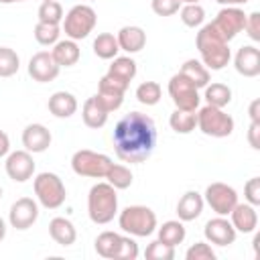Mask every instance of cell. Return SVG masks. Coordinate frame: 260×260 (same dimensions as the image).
Instances as JSON below:
<instances>
[{"mask_svg":"<svg viewBox=\"0 0 260 260\" xmlns=\"http://www.w3.org/2000/svg\"><path fill=\"white\" fill-rule=\"evenodd\" d=\"M154 120L142 112H130L118 120L112 132L116 156L130 165L144 162L156 148Z\"/></svg>","mask_w":260,"mask_h":260,"instance_id":"obj_1","label":"cell"},{"mask_svg":"<svg viewBox=\"0 0 260 260\" xmlns=\"http://www.w3.org/2000/svg\"><path fill=\"white\" fill-rule=\"evenodd\" d=\"M195 45L201 57V63L209 69V71H219L223 69L230 59H232V51L228 47V41L213 28L211 22L203 24L195 37Z\"/></svg>","mask_w":260,"mask_h":260,"instance_id":"obj_2","label":"cell"},{"mask_svg":"<svg viewBox=\"0 0 260 260\" xmlns=\"http://www.w3.org/2000/svg\"><path fill=\"white\" fill-rule=\"evenodd\" d=\"M87 215L93 223H110L118 215V193L106 183H95L87 193Z\"/></svg>","mask_w":260,"mask_h":260,"instance_id":"obj_3","label":"cell"},{"mask_svg":"<svg viewBox=\"0 0 260 260\" xmlns=\"http://www.w3.org/2000/svg\"><path fill=\"white\" fill-rule=\"evenodd\" d=\"M118 225L122 232L134 238H146L158 228L156 213L146 205H128L118 211Z\"/></svg>","mask_w":260,"mask_h":260,"instance_id":"obj_4","label":"cell"},{"mask_svg":"<svg viewBox=\"0 0 260 260\" xmlns=\"http://www.w3.org/2000/svg\"><path fill=\"white\" fill-rule=\"evenodd\" d=\"M95 252L108 260H136L138 244L130 236H120L118 232H102L95 238Z\"/></svg>","mask_w":260,"mask_h":260,"instance_id":"obj_5","label":"cell"},{"mask_svg":"<svg viewBox=\"0 0 260 260\" xmlns=\"http://www.w3.org/2000/svg\"><path fill=\"white\" fill-rule=\"evenodd\" d=\"M98 14L89 4H75L61 20V32H65L71 41H81L89 37V32L95 28Z\"/></svg>","mask_w":260,"mask_h":260,"instance_id":"obj_6","label":"cell"},{"mask_svg":"<svg viewBox=\"0 0 260 260\" xmlns=\"http://www.w3.org/2000/svg\"><path fill=\"white\" fill-rule=\"evenodd\" d=\"M32 189H35L37 201L45 209H59L67 199V191H65V185H63L61 177L55 175V173H49V171L39 173L35 177Z\"/></svg>","mask_w":260,"mask_h":260,"instance_id":"obj_7","label":"cell"},{"mask_svg":"<svg viewBox=\"0 0 260 260\" xmlns=\"http://www.w3.org/2000/svg\"><path fill=\"white\" fill-rule=\"evenodd\" d=\"M234 118L223 112V108L203 106L197 108V128L211 138H225L234 132Z\"/></svg>","mask_w":260,"mask_h":260,"instance_id":"obj_8","label":"cell"},{"mask_svg":"<svg viewBox=\"0 0 260 260\" xmlns=\"http://www.w3.org/2000/svg\"><path fill=\"white\" fill-rule=\"evenodd\" d=\"M110 167H112V158L108 154H102L95 150L81 148V150L73 152V156H71V169L79 177L104 179L106 173L110 171Z\"/></svg>","mask_w":260,"mask_h":260,"instance_id":"obj_9","label":"cell"},{"mask_svg":"<svg viewBox=\"0 0 260 260\" xmlns=\"http://www.w3.org/2000/svg\"><path fill=\"white\" fill-rule=\"evenodd\" d=\"M169 95L175 104L177 110H189L195 112L201 104V95L199 89L181 73H175L169 81Z\"/></svg>","mask_w":260,"mask_h":260,"instance_id":"obj_10","label":"cell"},{"mask_svg":"<svg viewBox=\"0 0 260 260\" xmlns=\"http://www.w3.org/2000/svg\"><path fill=\"white\" fill-rule=\"evenodd\" d=\"M203 201L211 207V211H215L217 215H225L228 217L230 211L238 203V191L232 185H228V183L215 181V183H211V185L205 187Z\"/></svg>","mask_w":260,"mask_h":260,"instance_id":"obj_11","label":"cell"},{"mask_svg":"<svg viewBox=\"0 0 260 260\" xmlns=\"http://www.w3.org/2000/svg\"><path fill=\"white\" fill-rule=\"evenodd\" d=\"M213 28L230 43L232 39H236L242 30H244V24H246V12L240 8V6H223L215 18L211 20Z\"/></svg>","mask_w":260,"mask_h":260,"instance_id":"obj_12","label":"cell"},{"mask_svg":"<svg viewBox=\"0 0 260 260\" xmlns=\"http://www.w3.org/2000/svg\"><path fill=\"white\" fill-rule=\"evenodd\" d=\"M39 219V201L32 197H20L10 205L8 223L14 230H28Z\"/></svg>","mask_w":260,"mask_h":260,"instance_id":"obj_13","label":"cell"},{"mask_svg":"<svg viewBox=\"0 0 260 260\" xmlns=\"http://www.w3.org/2000/svg\"><path fill=\"white\" fill-rule=\"evenodd\" d=\"M6 175L14 181V183H24L35 175V158L32 152L28 150H14L6 154V162H4Z\"/></svg>","mask_w":260,"mask_h":260,"instance_id":"obj_14","label":"cell"},{"mask_svg":"<svg viewBox=\"0 0 260 260\" xmlns=\"http://www.w3.org/2000/svg\"><path fill=\"white\" fill-rule=\"evenodd\" d=\"M203 236L209 244L213 246H219V248H225V246H232L236 242V228L232 225V221L225 217V215H217L213 219H209L203 228Z\"/></svg>","mask_w":260,"mask_h":260,"instance_id":"obj_15","label":"cell"},{"mask_svg":"<svg viewBox=\"0 0 260 260\" xmlns=\"http://www.w3.org/2000/svg\"><path fill=\"white\" fill-rule=\"evenodd\" d=\"M59 69H61V67H59L57 61L53 59L51 51H39V53H35V55L30 57V61H28V75H30L35 81H39V83H49V81L57 79Z\"/></svg>","mask_w":260,"mask_h":260,"instance_id":"obj_16","label":"cell"},{"mask_svg":"<svg viewBox=\"0 0 260 260\" xmlns=\"http://www.w3.org/2000/svg\"><path fill=\"white\" fill-rule=\"evenodd\" d=\"M124 93H126V87H124L122 83H118V81H114L112 77L104 75V77L100 79V83H98V93H95V95H98V100L106 106L108 112H114V110H118V108L122 106Z\"/></svg>","mask_w":260,"mask_h":260,"instance_id":"obj_17","label":"cell"},{"mask_svg":"<svg viewBox=\"0 0 260 260\" xmlns=\"http://www.w3.org/2000/svg\"><path fill=\"white\" fill-rule=\"evenodd\" d=\"M234 67L244 77L260 75V51L254 45H242L234 57Z\"/></svg>","mask_w":260,"mask_h":260,"instance_id":"obj_18","label":"cell"},{"mask_svg":"<svg viewBox=\"0 0 260 260\" xmlns=\"http://www.w3.org/2000/svg\"><path fill=\"white\" fill-rule=\"evenodd\" d=\"M51 130L43 124H28L24 130H22V146L24 150L37 154V152H45L49 146H51Z\"/></svg>","mask_w":260,"mask_h":260,"instance_id":"obj_19","label":"cell"},{"mask_svg":"<svg viewBox=\"0 0 260 260\" xmlns=\"http://www.w3.org/2000/svg\"><path fill=\"white\" fill-rule=\"evenodd\" d=\"M230 221L236 228V232L252 234L258 228V211L250 203H236V207L230 211Z\"/></svg>","mask_w":260,"mask_h":260,"instance_id":"obj_20","label":"cell"},{"mask_svg":"<svg viewBox=\"0 0 260 260\" xmlns=\"http://www.w3.org/2000/svg\"><path fill=\"white\" fill-rule=\"evenodd\" d=\"M116 39H118L120 51H126V53H130V55L142 51L144 45H146V32H144L140 26H136V24L122 26V28L118 30Z\"/></svg>","mask_w":260,"mask_h":260,"instance_id":"obj_21","label":"cell"},{"mask_svg":"<svg viewBox=\"0 0 260 260\" xmlns=\"http://www.w3.org/2000/svg\"><path fill=\"white\" fill-rule=\"evenodd\" d=\"M203 195L197 191H185L177 201V215L181 221H193L203 213Z\"/></svg>","mask_w":260,"mask_h":260,"instance_id":"obj_22","label":"cell"},{"mask_svg":"<svg viewBox=\"0 0 260 260\" xmlns=\"http://www.w3.org/2000/svg\"><path fill=\"white\" fill-rule=\"evenodd\" d=\"M108 116H110V112H108L106 106L98 100V95H91V98L85 100V104H83V108H81V118H83V124H85L87 128L98 130V128L106 126Z\"/></svg>","mask_w":260,"mask_h":260,"instance_id":"obj_23","label":"cell"},{"mask_svg":"<svg viewBox=\"0 0 260 260\" xmlns=\"http://www.w3.org/2000/svg\"><path fill=\"white\" fill-rule=\"evenodd\" d=\"M136 61L132 57H114L112 63H110V69H108V77H112L114 81L122 83L126 89L130 85V81L136 77Z\"/></svg>","mask_w":260,"mask_h":260,"instance_id":"obj_24","label":"cell"},{"mask_svg":"<svg viewBox=\"0 0 260 260\" xmlns=\"http://www.w3.org/2000/svg\"><path fill=\"white\" fill-rule=\"evenodd\" d=\"M49 236L53 238L55 244L67 248V246L75 244V240H77V230H75V225L71 223V219L59 215V217H53V219L49 221Z\"/></svg>","mask_w":260,"mask_h":260,"instance_id":"obj_25","label":"cell"},{"mask_svg":"<svg viewBox=\"0 0 260 260\" xmlns=\"http://www.w3.org/2000/svg\"><path fill=\"white\" fill-rule=\"evenodd\" d=\"M51 55H53V59L57 61L59 67H71V65H75V63L79 61L81 51H79L77 41H71V39H63V41H61V39H59V41L53 45Z\"/></svg>","mask_w":260,"mask_h":260,"instance_id":"obj_26","label":"cell"},{"mask_svg":"<svg viewBox=\"0 0 260 260\" xmlns=\"http://www.w3.org/2000/svg\"><path fill=\"white\" fill-rule=\"evenodd\" d=\"M47 108L55 118H71L77 112V100L69 91H55L49 98Z\"/></svg>","mask_w":260,"mask_h":260,"instance_id":"obj_27","label":"cell"},{"mask_svg":"<svg viewBox=\"0 0 260 260\" xmlns=\"http://www.w3.org/2000/svg\"><path fill=\"white\" fill-rule=\"evenodd\" d=\"M179 73H181V75H185V77H187V79H189L197 89L205 87V85L209 83V79H211L209 69H207L201 61H197V59H187V61L181 65Z\"/></svg>","mask_w":260,"mask_h":260,"instance_id":"obj_28","label":"cell"},{"mask_svg":"<svg viewBox=\"0 0 260 260\" xmlns=\"http://www.w3.org/2000/svg\"><path fill=\"white\" fill-rule=\"evenodd\" d=\"M156 232H158V240L165 242V244H169V246L183 244V240L187 236V230H185V225H183L181 219H169L160 228H156Z\"/></svg>","mask_w":260,"mask_h":260,"instance_id":"obj_29","label":"cell"},{"mask_svg":"<svg viewBox=\"0 0 260 260\" xmlns=\"http://www.w3.org/2000/svg\"><path fill=\"white\" fill-rule=\"evenodd\" d=\"M169 124L177 134H191L197 128V110L189 112V110H177L175 108V112L169 118Z\"/></svg>","mask_w":260,"mask_h":260,"instance_id":"obj_30","label":"cell"},{"mask_svg":"<svg viewBox=\"0 0 260 260\" xmlns=\"http://www.w3.org/2000/svg\"><path fill=\"white\" fill-rule=\"evenodd\" d=\"M118 51H120V47H118L116 35H112V32H100V35L93 39V53H95L100 59L110 61V59L118 57Z\"/></svg>","mask_w":260,"mask_h":260,"instance_id":"obj_31","label":"cell"},{"mask_svg":"<svg viewBox=\"0 0 260 260\" xmlns=\"http://www.w3.org/2000/svg\"><path fill=\"white\" fill-rule=\"evenodd\" d=\"M207 106H215V108H225L232 102V89L225 83H207L205 85V93H203Z\"/></svg>","mask_w":260,"mask_h":260,"instance_id":"obj_32","label":"cell"},{"mask_svg":"<svg viewBox=\"0 0 260 260\" xmlns=\"http://www.w3.org/2000/svg\"><path fill=\"white\" fill-rule=\"evenodd\" d=\"M104 179H108V183L118 191V189H128L132 185V181H134V175L126 165L112 162V167H110V171L106 173Z\"/></svg>","mask_w":260,"mask_h":260,"instance_id":"obj_33","label":"cell"},{"mask_svg":"<svg viewBox=\"0 0 260 260\" xmlns=\"http://www.w3.org/2000/svg\"><path fill=\"white\" fill-rule=\"evenodd\" d=\"M39 22H49V24H61L63 20V6L57 0H43L39 10H37Z\"/></svg>","mask_w":260,"mask_h":260,"instance_id":"obj_34","label":"cell"},{"mask_svg":"<svg viewBox=\"0 0 260 260\" xmlns=\"http://www.w3.org/2000/svg\"><path fill=\"white\" fill-rule=\"evenodd\" d=\"M35 39L43 47H53L61 37V24H49V22H37L35 24Z\"/></svg>","mask_w":260,"mask_h":260,"instance_id":"obj_35","label":"cell"},{"mask_svg":"<svg viewBox=\"0 0 260 260\" xmlns=\"http://www.w3.org/2000/svg\"><path fill=\"white\" fill-rule=\"evenodd\" d=\"M162 98V87L156 81H142L136 87V100L142 106H156Z\"/></svg>","mask_w":260,"mask_h":260,"instance_id":"obj_36","label":"cell"},{"mask_svg":"<svg viewBox=\"0 0 260 260\" xmlns=\"http://www.w3.org/2000/svg\"><path fill=\"white\" fill-rule=\"evenodd\" d=\"M20 69V57L10 47H0V77H12Z\"/></svg>","mask_w":260,"mask_h":260,"instance_id":"obj_37","label":"cell"},{"mask_svg":"<svg viewBox=\"0 0 260 260\" xmlns=\"http://www.w3.org/2000/svg\"><path fill=\"white\" fill-rule=\"evenodd\" d=\"M179 14H181L183 24L189 26V28H197L205 22V10H203L201 4H183Z\"/></svg>","mask_w":260,"mask_h":260,"instance_id":"obj_38","label":"cell"},{"mask_svg":"<svg viewBox=\"0 0 260 260\" xmlns=\"http://www.w3.org/2000/svg\"><path fill=\"white\" fill-rule=\"evenodd\" d=\"M144 258L146 260H173L175 258V246H169L156 238L146 246Z\"/></svg>","mask_w":260,"mask_h":260,"instance_id":"obj_39","label":"cell"},{"mask_svg":"<svg viewBox=\"0 0 260 260\" xmlns=\"http://www.w3.org/2000/svg\"><path fill=\"white\" fill-rule=\"evenodd\" d=\"M187 260H215V252L209 246V242H195L187 252H185Z\"/></svg>","mask_w":260,"mask_h":260,"instance_id":"obj_40","label":"cell"},{"mask_svg":"<svg viewBox=\"0 0 260 260\" xmlns=\"http://www.w3.org/2000/svg\"><path fill=\"white\" fill-rule=\"evenodd\" d=\"M150 6H152V12L158 16H173L179 12L181 2L179 0H150Z\"/></svg>","mask_w":260,"mask_h":260,"instance_id":"obj_41","label":"cell"},{"mask_svg":"<svg viewBox=\"0 0 260 260\" xmlns=\"http://www.w3.org/2000/svg\"><path fill=\"white\" fill-rule=\"evenodd\" d=\"M244 199L254 207L260 205V177L248 179V183L244 185Z\"/></svg>","mask_w":260,"mask_h":260,"instance_id":"obj_42","label":"cell"},{"mask_svg":"<svg viewBox=\"0 0 260 260\" xmlns=\"http://www.w3.org/2000/svg\"><path fill=\"white\" fill-rule=\"evenodd\" d=\"M246 35L252 41H260V12H250L246 14V24H244Z\"/></svg>","mask_w":260,"mask_h":260,"instance_id":"obj_43","label":"cell"},{"mask_svg":"<svg viewBox=\"0 0 260 260\" xmlns=\"http://www.w3.org/2000/svg\"><path fill=\"white\" fill-rule=\"evenodd\" d=\"M258 136H260V122H252L250 128H248V142L254 150L260 148V138Z\"/></svg>","mask_w":260,"mask_h":260,"instance_id":"obj_44","label":"cell"},{"mask_svg":"<svg viewBox=\"0 0 260 260\" xmlns=\"http://www.w3.org/2000/svg\"><path fill=\"white\" fill-rule=\"evenodd\" d=\"M10 152V138L4 130H0V158Z\"/></svg>","mask_w":260,"mask_h":260,"instance_id":"obj_45","label":"cell"},{"mask_svg":"<svg viewBox=\"0 0 260 260\" xmlns=\"http://www.w3.org/2000/svg\"><path fill=\"white\" fill-rule=\"evenodd\" d=\"M258 108H260V100H252V104H250V108H248V114H250V120H252V122H260V112H258Z\"/></svg>","mask_w":260,"mask_h":260,"instance_id":"obj_46","label":"cell"},{"mask_svg":"<svg viewBox=\"0 0 260 260\" xmlns=\"http://www.w3.org/2000/svg\"><path fill=\"white\" fill-rule=\"evenodd\" d=\"M217 4H221V6H244V4H248L250 0H215Z\"/></svg>","mask_w":260,"mask_h":260,"instance_id":"obj_47","label":"cell"},{"mask_svg":"<svg viewBox=\"0 0 260 260\" xmlns=\"http://www.w3.org/2000/svg\"><path fill=\"white\" fill-rule=\"evenodd\" d=\"M6 238V221L0 217V242Z\"/></svg>","mask_w":260,"mask_h":260,"instance_id":"obj_48","label":"cell"},{"mask_svg":"<svg viewBox=\"0 0 260 260\" xmlns=\"http://www.w3.org/2000/svg\"><path fill=\"white\" fill-rule=\"evenodd\" d=\"M181 4H199L201 0H179Z\"/></svg>","mask_w":260,"mask_h":260,"instance_id":"obj_49","label":"cell"},{"mask_svg":"<svg viewBox=\"0 0 260 260\" xmlns=\"http://www.w3.org/2000/svg\"><path fill=\"white\" fill-rule=\"evenodd\" d=\"M14 2H24V0H0V4H14Z\"/></svg>","mask_w":260,"mask_h":260,"instance_id":"obj_50","label":"cell"},{"mask_svg":"<svg viewBox=\"0 0 260 260\" xmlns=\"http://www.w3.org/2000/svg\"><path fill=\"white\" fill-rule=\"evenodd\" d=\"M0 199H2V187H0Z\"/></svg>","mask_w":260,"mask_h":260,"instance_id":"obj_51","label":"cell"},{"mask_svg":"<svg viewBox=\"0 0 260 260\" xmlns=\"http://www.w3.org/2000/svg\"><path fill=\"white\" fill-rule=\"evenodd\" d=\"M89 2H91V0H89Z\"/></svg>","mask_w":260,"mask_h":260,"instance_id":"obj_52","label":"cell"}]
</instances>
